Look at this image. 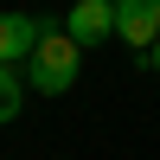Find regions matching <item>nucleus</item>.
<instances>
[{
    "instance_id": "obj_5",
    "label": "nucleus",
    "mask_w": 160,
    "mask_h": 160,
    "mask_svg": "<svg viewBox=\"0 0 160 160\" xmlns=\"http://www.w3.org/2000/svg\"><path fill=\"white\" fill-rule=\"evenodd\" d=\"M19 102H26V77L13 71V64H0V122H13Z\"/></svg>"
},
{
    "instance_id": "obj_2",
    "label": "nucleus",
    "mask_w": 160,
    "mask_h": 160,
    "mask_svg": "<svg viewBox=\"0 0 160 160\" xmlns=\"http://www.w3.org/2000/svg\"><path fill=\"white\" fill-rule=\"evenodd\" d=\"M64 32H71L77 45H102V38H115V0H77L71 19H64Z\"/></svg>"
},
{
    "instance_id": "obj_7",
    "label": "nucleus",
    "mask_w": 160,
    "mask_h": 160,
    "mask_svg": "<svg viewBox=\"0 0 160 160\" xmlns=\"http://www.w3.org/2000/svg\"><path fill=\"white\" fill-rule=\"evenodd\" d=\"M148 7H154V26H160V0H148Z\"/></svg>"
},
{
    "instance_id": "obj_6",
    "label": "nucleus",
    "mask_w": 160,
    "mask_h": 160,
    "mask_svg": "<svg viewBox=\"0 0 160 160\" xmlns=\"http://www.w3.org/2000/svg\"><path fill=\"white\" fill-rule=\"evenodd\" d=\"M148 64H154V77H160V45H154V51H148Z\"/></svg>"
},
{
    "instance_id": "obj_4",
    "label": "nucleus",
    "mask_w": 160,
    "mask_h": 160,
    "mask_svg": "<svg viewBox=\"0 0 160 160\" xmlns=\"http://www.w3.org/2000/svg\"><path fill=\"white\" fill-rule=\"evenodd\" d=\"M38 38H45V19H32V13H0V64H26Z\"/></svg>"
},
{
    "instance_id": "obj_1",
    "label": "nucleus",
    "mask_w": 160,
    "mask_h": 160,
    "mask_svg": "<svg viewBox=\"0 0 160 160\" xmlns=\"http://www.w3.org/2000/svg\"><path fill=\"white\" fill-rule=\"evenodd\" d=\"M77 64H83V45H77L71 32H58V26H45V38H38L32 58H26V90L64 96V90H77Z\"/></svg>"
},
{
    "instance_id": "obj_3",
    "label": "nucleus",
    "mask_w": 160,
    "mask_h": 160,
    "mask_svg": "<svg viewBox=\"0 0 160 160\" xmlns=\"http://www.w3.org/2000/svg\"><path fill=\"white\" fill-rule=\"evenodd\" d=\"M115 38H122L128 51H154L160 45V26H154L148 0H115Z\"/></svg>"
}]
</instances>
